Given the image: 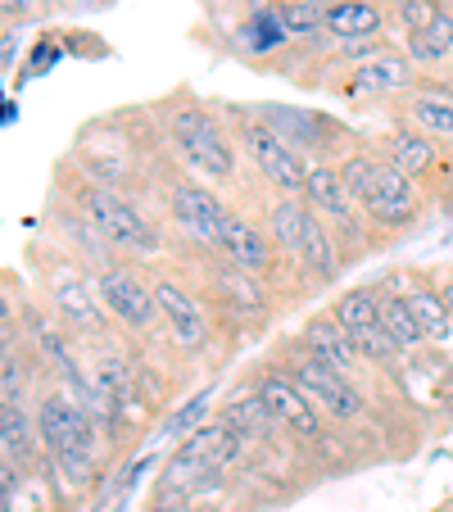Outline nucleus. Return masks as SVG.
<instances>
[{"instance_id": "obj_18", "label": "nucleus", "mask_w": 453, "mask_h": 512, "mask_svg": "<svg viewBox=\"0 0 453 512\" xmlns=\"http://www.w3.org/2000/svg\"><path fill=\"white\" fill-rule=\"evenodd\" d=\"M299 345L309 349L313 358H322L327 368L345 372V377H354L358 368H363V358H358V345L354 336H349L345 327H340L331 313H313L304 327H299Z\"/></svg>"}, {"instance_id": "obj_27", "label": "nucleus", "mask_w": 453, "mask_h": 512, "mask_svg": "<svg viewBox=\"0 0 453 512\" xmlns=\"http://www.w3.org/2000/svg\"><path fill=\"white\" fill-rule=\"evenodd\" d=\"M381 322H386V331L399 340L404 354H417V349L431 345L426 331H422V322H417L413 309H408V300L399 295V290H390V286H381Z\"/></svg>"}, {"instance_id": "obj_10", "label": "nucleus", "mask_w": 453, "mask_h": 512, "mask_svg": "<svg viewBox=\"0 0 453 512\" xmlns=\"http://www.w3.org/2000/svg\"><path fill=\"white\" fill-rule=\"evenodd\" d=\"M150 286H155L159 322H164L168 340H173L182 354H200V349L209 345V336H213L209 313H204L200 295H195V290H186L182 281H173V277H155Z\"/></svg>"}, {"instance_id": "obj_5", "label": "nucleus", "mask_w": 453, "mask_h": 512, "mask_svg": "<svg viewBox=\"0 0 453 512\" xmlns=\"http://www.w3.org/2000/svg\"><path fill=\"white\" fill-rule=\"evenodd\" d=\"M236 123V141H241L245 159L259 168V177L272 186L277 195H304V182H309V159L290 150L259 114H245V109H232Z\"/></svg>"}, {"instance_id": "obj_7", "label": "nucleus", "mask_w": 453, "mask_h": 512, "mask_svg": "<svg viewBox=\"0 0 453 512\" xmlns=\"http://www.w3.org/2000/svg\"><path fill=\"white\" fill-rule=\"evenodd\" d=\"M96 286H100V304H105L109 322L136 331V336L155 331V318H159L155 286H150V281H145L132 263H123V259L105 263V268L96 272Z\"/></svg>"}, {"instance_id": "obj_36", "label": "nucleus", "mask_w": 453, "mask_h": 512, "mask_svg": "<svg viewBox=\"0 0 453 512\" xmlns=\"http://www.w3.org/2000/svg\"><path fill=\"white\" fill-rule=\"evenodd\" d=\"M150 512H186V508H177V503L168 499V494H159V503H155V508H150Z\"/></svg>"}, {"instance_id": "obj_28", "label": "nucleus", "mask_w": 453, "mask_h": 512, "mask_svg": "<svg viewBox=\"0 0 453 512\" xmlns=\"http://www.w3.org/2000/svg\"><path fill=\"white\" fill-rule=\"evenodd\" d=\"M404 55L413 59L417 68H431V64L453 59V14L444 10L426 32H408V37H404Z\"/></svg>"}, {"instance_id": "obj_26", "label": "nucleus", "mask_w": 453, "mask_h": 512, "mask_svg": "<svg viewBox=\"0 0 453 512\" xmlns=\"http://www.w3.org/2000/svg\"><path fill=\"white\" fill-rule=\"evenodd\" d=\"M327 313L349 331V336H358V331H367V327H376V322H381V286L345 290V295H336V300H331Z\"/></svg>"}, {"instance_id": "obj_31", "label": "nucleus", "mask_w": 453, "mask_h": 512, "mask_svg": "<svg viewBox=\"0 0 453 512\" xmlns=\"http://www.w3.org/2000/svg\"><path fill=\"white\" fill-rule=\"evenodd\" d=\"M354 345H358V358H363V363H395V358H404V349H399V340L386 331V322L358 331Z\"/></svg>"}, {"instance_id": "obj_33", "label": "nucleus", "mask_w": 453, "mask_h": 512, "mask_svg": "<svg viewBox=\"0 0 453 512\" xmlns=\"http://www.w3.org/2000/svg\"><path fill=\"white\" fill-rule=\"evenodd\" d=\"M204 417H209V395H195L186 408H177L173 417H164V435H191V431H200L204 426Z\"/></svg>"}, {"instance_id": "obj_30", "label": "nucleus", "mask_w": 453, "mask_h": 512, "mask_svg": "<svg viewBox=\"0 0 453 512\" xmlns=\"http://www.w3.org/2000/svg\"><path fill=\"white\" fill-rule=\"evenodd\" d=\"M376 164H381V155H372V150H349V155L336 159L340 168V182H345V191L354 195V204L363 209V200L372 195V182H376Z\"/></svg>"}, {"instance_id": "obj_14", "label": "nucleus", "mask_w": 453, "mask_h": 512, "mask_svg": "<svg viewBox=\"0 0 453 512\" xmlns=\"http://www.w3.org/2000/svg\"><path fill=\"white\" fill-rule=\"evenodd\" d=\"M290 46H295V41H290V32H286V19H281L277 0H254L250 14L232 28V50L241 59H250V64H272V59Z\"/></svg>"}, {"instance_id": "obj_22", "label": "nucleus", "mask_w": 453, "mask_h": 512, "mask_svg": "<svg viewBox=\"0 0 453 512\" xmlns=\"http://www.w3.org/2000/svg\"><path fill=\"white\" fill-rule=\"evenodd\" d=\"M309 204L304 195H268V236L277 241V250L286 259H299V245H304V227H309Z\"/></svg>"}, {"instance_id": "obj_38", "label": "nucleus", "mask_w": 453, "mask_h": 512, "mask_svg": "<svg viewBox=\"0 0 453 512\" xmlns=\"http://www.w3.org/2000/svg\"><path fill=\"white\" fill-rule=\"evenodd\" d=\"M395 5H399V0H395Z\"/></svg>"}, {"instance_id": "obj_8", "label": "nucleus", "mask_w": 453, "mask_h": 512, "mask_svg": "<svg viewBox=\"0 0 453 512\" xmlns=\"http://www.w3.org/2000/svg\"><path fill=\"white\" fill-rule=\"evenodd\" d=\"M254 114H259L263 123H268L272 132H277L281 141L290 145V150H299V155L309 159V164H318V159L336 164V159H331V155H340L336 145L349 141V132L336 123V118L313 114V109H295V105H254Z\"/></svg>"}, {"instance_id": "obj_35", "label": "nucleus", "mask_w": 453, "mask_h": 512, "mask_svg": "<svg viewBox=\"0 0 453 512\" xmlns=\"http://www.w3.org/2000/svg\"><path fill=\"white\" fill-rule=\"evenodd\" d=\"M440 295H444V309L453 313V277H444V281H440Z\"/></svg>"}, {"instance_id": "obj_3", "label": "nucleus", "mask_w": 453, "mask_h": 512, "mask_svg": "<svg viewBox=\"0 0 453 512\" xmlns=\"http://www.w3.org/2000/svg\"><path fill=\"white\" fill-rule=\"evenodd\" d=\"M64 191H68V200L78 204L91 223L109 236V245H114L118 254L141 259V263L164 254V232H159V227L141 213V204L127 200L118 186L96 182L91 173H78V177H73V186H64Z\"/></svg>"}, {"instance_id": "obj_24", "label": "nucleus", "mask_w": 453, "mask_h": 512, "mask_svg": "<svg viewBox=\"0 0 453 512\" xmlns=\"http://www.w3.org/2000/svg\"><path fill=\"white\" fill-rule=\"evenodd\" d=\"M41 435H37V413H28V404H5L0 408V454L10 463L28 467L37 454Z\"/></svg>"}, {"instance_id": "obj_37", "label": "nucleus", "mask_w": 453, "mask_h": 512, "mask_svg": "<svg viewBox=\"0 0 453 512\" xmlns=\"http://www.w3.org/2000/svg\"><path fill=\"white\" fill-rule=\"evenodd\" d=\"M318 5H327V10H331V5H345V0H318Z\"/></svg>"}, {"instance_id": "obj_23", "label": "nucleus", "mask_w": 453, "mask_h": 512, "mask_svg": "<svg viewBox=\"0 0 453 512\" xmlns=\"http://www.w3.org/2000/svg\"><path fill=\"white\" fill-rule=\"evenodd\" d=\"M386 32V5L381 0H345L327 10V37L331 41H367Z\"/></svg>"}, {"instance_id": "obj_2", "label": "nucleus", "mask_w": 453, "mask_h": 512, "mask_svg": "<svg viewBox=\"0 0 453 512\" xmlns=\"http://www.w3.org/2000/svg\"><path fill=\"white\" fill-rule=\"evenodd\" d=\"M164 114H168V145L177 150V159L200 182H232L241 159H236V141L222 132L213 105L195 100L191 91H177Z\"/></svg>"}, {"instance_id": "obj_25", "label": "nucleus", "mask_w": 453, "mask_h": 512, "mask_svg": "<svg viewBox=\"0 0 453 512\" xmlns=\"http://www.w3.org/2000/svg\"><path fill=\"white\" fill-rule=\"evenodd\" d=\"M404 123H413L426 136H453V96H444V91H408Z\"/></svg>"}, {"instance_id": "obj_20", "label": "nucleus", "mask_w": 453, "mask_h": 512, "mask_svg": "<svg viewBox=\"0 0 453 512\" xmlns=\"http://www.w3.org/2000/svg\"><path fill=\"white\" fill-rule=\"evenodd\" d=\"M299 272L309 281H318V286H331V281L340 277V268H345L349 259H340L336 250V236H331V227L322 223L318 213H309V227H304V245H299Z\"/></svg>"}, {"instance_id": "obj_21", "label": "nucleus", "mask_w": 453, "mask_h": 512, "mask_svg": "<svg viewBox=\"0 0 453 512\" xmlns=\"http://www.w3.org/2000/svg\"><path fill=\"white\" fill-rule=\"evenodd\" d=\"M209 290H213V300L227 304V309H236V313H263V309H268V290H263V277H254V272L236 268V263H227V259L213 268Z\"/></svg>"}, {"instance_id": "obj_17", "label": "nucleus", "mask_w": 453, "mask_h": 512, "mask_svg": "<svg viewBox=\"0 0 453 512\" xmlns=\"http://www.w3.org/2000/svg\"><path fill=\"white\" fill-rule=\"evenodd\" d=\"M390 290H399L408 300V309H413V318L422 322V331H426V340H431L435 349H449L453 345V313L444 309V295H440V286L435 281H426V277H390L386 281Z\"/></svg>"}, {"instance_id": "obj_16", "label": "nucleus", "mask_w": 453, "mask_h": 512, "mask_svg": "<svg viewBox=\"0 0 453 512\" xmlns=\"http://www.w3.org/2000/svg\"><path fill=\"white\" fill-rule=\"evenodd\" d=\"M413 68L417 64L408 55L386 50V55L349 68V78L340 82L336 91H345V96H408V91H413V78H417Z\"/></svg>"}, {"instance_id": "obj_19", "label": "nucleus", "mask_w": 453, "mask_h": 512, "mask_svg": "<svg viewBox=\"0 0 453 512\" xmlns=\"http://www.w3.org/2000/svg\"><path fill=\"white\" fill-rule=\"evenodd\" d=\"M381 159L386 164H395L399 173H408L417 182V177H426L435 164H440V150H435V141L426 132H417L413 123H399V127H390L386 136H381Z\"/></svg>"}, {"instance_id": "obj_15", "label": "nucleus", "mask_w": 453, "mask_h": 512, "mask_svg": "<svg viewBox=\"0 0 453 512\" xmlns=\"http://www.w3.org/2000/svg\"><path fill=\"white\" fill-rule=\"evenodd\" d=\"M304 204H309L313 213H318L327 227H336V232H349L358 236V204L354 195L345 191V182H340V168L327 164V159H318V164H309V182H304Z\"/></svg>"}, {"instance_id": "obj_34", "label": "nucleus", "mask_w": 453, "mask_h": 512, "mask_svg": "<svg viewBox=\"0 0 453 512\" xmlns=\"http://www.w3.org/2000/svg\"><path fill=\"white\" fill-rule=\"evenodd\" d=\"M0 5H5V23H23L37 10V0H0Z\"/></svg>"}, {"instance_id": "obj_32", "label": "nucleus", "mask_w": 453, "mask_h": 512, "mask_svg": "<svg viewBox=\"0 0 453 512\" xmlns=\"http://www.w3.org/2000/svg\"><path fill=\"white\" fill-rule=\"evenodd\" d=\"M395 14H399V23H404V32H426L444 14V5L440 0H399Z\"/></svg>"}, {"instance_id": "obj_6", "label": "nucleus", "mask_w": 453, "mask_h": 512, "mask_svg": "<svg viewBox=\"0 0 453 512\" xmlns=\"http://www.w3.org/2000/svg\"><path fill=\"white\" fill-rule=\"evenodd\" d=\"M281 372H286V377L295 381V386L304 390V395H309L313 404L331 417V422H358V417L367 413V399L358 395L354 377L327 368V363H322V358H313L304 345L286 358V368H281Z\"/></svg>"}, {"instance_id": "obj_1", "label": "nucleus", "mask_w": 453, "mask_h": 512, "mask_svg": "<svg viewBox=\"0 0 453 512\" xmlns=\"http://www.w3.org/2000/svg\"><path fill=\"white\" fill-rule=\"evenodd\" d=\"M32 413H37V435H41V449H46L50 467L64 476L68 490H87L96 481L100 422L59 386H50Z\"/></svg>"}, {"instance_id": "obj_12", "label": "nucleus", "mask_w": 453, "mask_h": 512, "mask_svg": "<svg viewBox=\"0 0 453 512\" xmlns=\"http://www.w3.org/2000/svg\"><path fill=\"white\" fill-rule=\"evenodd\" d=\"M254 395H259L263 404H268V413L277 417V422H286L295 435H304V440H322V431H327V413H322V408L313 404L286 372L263 368L259 377H254Z\"/></svg>"}, {"instance_id": "obj_11", "label": "nucleus", "mask_w": 453, "mask_h": 512, "mask_svg": "<svg viewBox=\"0 0 453 512\" xmlns=\"http://www.w3.org/2000/svg\"><path fill=\"white\" fill-rule=\"evenodd\" d=\"M417 213H422V191H417V182L381 159V164H376L372 195L363 200V218L376 227H390V232H404V227L417 223Z\"/></svg>"}, {"instance_id": "obj_29", "label": "nucleus", "mask_w": 453, "mask_h": 512, "mask_svg": "<svg viewBox=\"0 0 453 512\" xmlns=\"http://www.w3.org/2000/svg\"><path fill=\"white\" fill-rule=\"evenodd\" d=\"M290 41H318L327 32V5L318 0H277Z\"/></svg>"}, {"instance_id": "obj_9", "label": "nucleus", "mask_w": 453, "mask_h": 512, "mask_svg": "<svg viewBox=\"0 0 453 512\" xmlns=\"http://www.w3.org/2000/svg\"><path fill=\"white\" fill-rule=\"evenodd\" d=\"M168 218H173V227L186 241L204 245V250H218V227L227 218V204L200 177H173L168 182Z\"/></svg>"}, {"instance_id": "obj_13", "label": "nucleus", "mask_w": 453, "mask_h": 512, "mask_svg": "<svg viewBox=\"0 0 453 512\" xmlns=\"http://www.w3.org/2000/svg\"><path fill=\"white\" fill-rule=\"evenodd\" d=\"M218 254L227 263H236V268L254 272V277L277 272V263L286 259V254L277 250V241L268 236V227H259L250 213H236V209H227V218H222V227H218Z\"/></svg>"}, {"instance_id": "obj_4", "label": "nucleus", "mask_w": 453, "mask_h": 512, "mask_svg": "<svg viewBox=\"0 0 453 512\" xmlns=\"http://www.w3.org/2000/svg\"><path fill=\"white\" fill-rule=\"evenodd\" d=\"M37 254V277H41V295H46L50 313L59 322L78 331V336H105L109 331V313L100 304V286L96 272L82 259H73L68 250H32Z\"/></svg>"}]
</instances>
